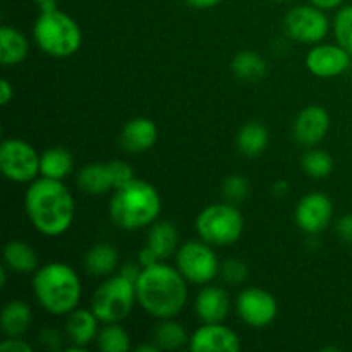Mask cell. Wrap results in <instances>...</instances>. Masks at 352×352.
Instances as JSON below:
<instances>
[{"label":"cell","mask_w":352,"mask_h":352,"mask_svg":"<svg viewBox=\"0 0 352 352\" xmlns=\"http://www.w3.org/2000/svg\"><path fill=\"white\" fill-rule=\"evenodd\" d=\"M24 210L31 226L47 237H58L71 229L76 215L72 192L57 179H34L24 195Z\"/></svg>","instance_id":"1"},{"label":"cell","mask_w":352,"mask_h":352,"mask_svg":"<svg viewBox=\"0 0 352 352\" xmlns=\"http://www.w3.org/2000/svg\"><path fill=\"white\" fill-rule=\"evenodd\" d=\"M138 305L157 320L175 318L188 302V280L177 267L158 261L141 268L136 280Z\"/></svg>","instance_id":"2"},{"label":"cell","mask_w":352,"mask_h":352,"mask_svg":"<svg viewBox=\"0 0 352 352\" xmlns=\"http://www.w3.org/2000/svg\"><path fill=\"white\" fill-rule=\"evenodd\" d=\"M33 294L38 305L47 313L54 316H67L81 301V278L67 263L52 261L34 272Z\"/></svg>","instance_id":"3"},{"label":"cell","mask_w":352,"mask_h":352,"mask_svg":"<svg viewBox=\"0 0 352 352\" xmlns=\"http://www.w3.org/2000/svg\"><path fill=\"white\" fill-rule=\"evenodd\" d=\"M162 213V198L153 184L134 179L116 189L109 203V215L119 229L133 232L153 226Z\"/></svg>","instance_id":"4"},{"label":"cell","mask_w":352,"mask_h":352,"mask_svg":"<svg viewBox=\"0 0 352 352\" xmlns=\"http://www.w3.org/2000/svg\"><path fill=\"white\" fill-rule=\"evenodd\" d=\"M33 38L43 54L55 58L72 57L82 45L78 21L58 7L40 10L33 24Z\"/></svg>","instance_id":"5"},{"label":"cell","mask_w":352,"mask_h":352,"mask_svg":"<svg viewBox=\"0 0 352 352\" xmlns=\"http://www.w3.org/2000/svg\"><path fill=\"white\" fill-rule=\"evenodd\" d=\"M195 226L199 239L217 248H229L243 236L244 217L234 203H213L198 213Z\"/></svg>","instance_id":"6"},{"label":"cell","mask_w":352,"mask_h":352,"mask_svg":"<svg viewBox=\"0 0 352 352\" xmlns=\"http://www.w3.org/2000/svg\"><path fill=\"white\" fill-rule=\"evenodd\" d=\"M136 302V282L117 274L95 289L89 308L102 323H120L131 315Z\"/></svg>","instance_id":"7"},{"label":"cell","mask_w":352,"mask_h":352,"mask_svg":"<svg viewBox=\"0 0 352 352\" xmlns=\"http://www.w3.org/2000/svg\"><path fill=\"white\" fill-rule=\"evenodd\" d=\"M220 265L212 244L203 239L188 241L175 253V267L189 284H210L220 275Z\"/></svg>","instance_id":"8"},{"label":"cell","mask_w":352,"mask_h":352,"mask_svg":"<svg viewBox=\"0 0 352 352\" xmlns=\"http://www.w3.org/2000/svg\"><path fill=\"white\" fill-rule=\"evenodd\" d=\"M41 155L34 146L19 138H7L0 144V170L16 184H28L40 175Z\"/></svg>","instance_id":"9"},{"label":"cell","mask_w":352,"mask_h":352,"mask_svg":"<svg viewBox=\"0 0 352 352\" xmlns=\"http://www.w3.org/2000/svg\"><path fill=\"white\" fill-rule=\"evenodd\" d=\"M284 30L291 40L305 45L322 43L330 31V19L325 10L313 6H296L285 14Z\"/></svg>","instance_id":"10"},{"label":"cell","mask_w":352,"mask_h":352,"mask_svg":"<svg viewBox=\"0 0 352 352\" xmlns=\"http://www.w3.org/2000/svg\"><path fill=\"white\" fill-rule=\"evenodd\" d=\"M237 316L251 329H267L278 315V302L272 292L261 287H246L236 299Z\"/></svg>","instance_id":"11"},{"label":"cell","mask_w":352,"mask_h":352,"mask_svg":"<svg viewBox=\"0 0 352 352\" xmlns=\"http://www.w3.org/2000/svg\"><path fill=\"white\" fill-rule=\"evenodd\" d=\"M333 219V203L325 192H308L299 199L294 210L296 226L308 236L325 232Z\"/></svg>","instance_id":"12"},{"label":"cell","mask_w":352,"mask_h":352,"mask_svg":"<svg viewBox=\"0 0 352 352\" xmlns=\"http://www.w3.org/2000/svg\"><path fill=\"white\" fill-rule=\"evenodd\" d=\"M352 55L339 43H316L306 54V67L313 76L332 79L351 67Z\"/></svg>","instance_id":"13"},{"label":"cell","mask_w":352,"mask_h":352,"mask_svg":"<svg viewBox=\"0 0 352 352\" xmlns=\"http://www.w3.org/2000/svg\"><path fill=\"white\" fill-rule=\"evenodd\" d=\"M239 336L222 323H203L189 337L188 349L192 352H239Z\"/></svg>","instance_id":"14"},{"label":"cell","mask_w":352,"mask_h":352,"mask_svg":"<svg viewBox=\"0 0 352 352\" xmlns=\"http://www.w3.org/2000/svg\"><path fill=\"white\" fill-rule=\"evenodd\" d=\"M332 119L329 110L320 105H309L298 113L292 126L296 143L305 148H313L322 143L329 134Z\"/></svg>","instance_id":"15"},{"label":"cell","mask_w":352,"mask_h":352,"mask_svg":"<svg viewBox=\"0 0 352 352\" xmlns=\"http://www.w3.org/2000/svg\"><path fill=\"white\" fill-rule=\"evenodd\" d=\"M100 320L93 309L76 308L65 316V336H67L69 351H86V347L95 342L100 332Z\"/></svg>","instance_id":"16"},{"label":"cell","mask_w":352,"mask_h":352,"mask_svg":"<svg viewBox=\"0 0 352 352\" xmlns=\"http://www.w3.org/2000/svg\"><path fill=\"white\" fill-rule=\"evenodd\" d=\"M195 311L201 323H222L230 311V296L219 285H205L196 296Z\"/></svg>","instance_id":"17"},{"label":"cell","mask_w":352,"mask_h":352,"mask_svg":"<svg viewBox=\"0 0 352 352\" xmlns=\"http://www.w3.org/2000/svg\"><path fill=\"white\" fill-rule=\"evenodd\" d=\"M158 140L157 124L148 117H134L120 131V146L129 153H143L151 150Z\"/></svg>","instance_id":"18"},{"label":"cell","mask_w":352,"mask_h":352,"mask_svg":"<svg viewBox=\"0 0 352 352\" xmlns=\"http://www.w3.org/2000/svg\"><path fill=\"white\" fill-rule=\"evenodd\" d=\"M33 322V311L30 305L21 299L7 302L0 313V330L6 337H23Z\"/></svg>","instance_id":"19"},{"label":"cell","mask_w":352,"mask_h":352,"mask_svg":"<svg viewBox=\"0 0 352 352\" xmlns=\"http://www.w3.org/2000/svg\"><path fill=\"white\" fill-rule=\"evenodd\" d=\"M30 54V41L26 34L14 26L3 24L0 28V62L6 67L19 65Z\"/></svg>","instance_id":"20"},{"label":"cell","mask_w":352,"mask_h":352,"mask_svg":"<svg viewBox=\"0 0 352 352\" xmlns=\"http://www.w3.org/2000/svg\"><path fill=\"white\" fill-rule=\"evenodd\" d=\"M3 265L12 274L28 275L34 274L40 268L38 254L33 248L24 241H9L3 248Z\"/></svg>","instance_id":"21"},{"label":"cell","mask_w":352,"mask_h":352,"mask_svg":"<svg viewBox=\"0 0 352 352\" xmlns=\"http://www.w3.org/2000/svg\"><path fill=\"white\" fill-rule=\"evenodd\" d=\"M146 246L153 250V253L160 258L162 261L167 258L175 256L179 250V230L168 220L155 222L150 226L146 237Z\"/></svg>","instance_id":"22"},{"label":"cell","mask_w":352,"mask_h":352,"mask_svg":"<svg viewBox=\"0 0 352 352\" xmlns=\"http://www.w3.org/2000/svg\"><path fill=\"white\" fill-rule=\"evenodd\" d=\"M117 267H119V253L112 244H95L89 248L85 256L86 274L91 277H110Z\"/></svg>","instance_id":"23"},{"label":"cell","mask_w":352,"mask_h":352,"mask_svg":"<svg viewBox=\"0 0 352 352\" xmlns=\"http://www.w3.org/2000/svg\"><path fill=\"white\" fill-rule=\"evenodd\" d=\"M76 186L82 192L91 196L105 195L113 191L112 177H110L109 165L107 164H88L76 174Z\"/></svg>","instance_id":"24"},{"label":"cell","mask_w":352,"mask_h":352,"mask_svg":"<svg viewBox=\"0 0 352 352\" xmlns=\"http://www.w3.org/2000/svg\"><path fill=\"white\" fill-rule=\"evenodd\" d=\"M268 143H270V134L267 126L258 120L246 122L237 131L236 146L244 157H258L267 150Z\"/></svg>","instance_id":"25"},{"label":"cell","mask_w":352,"mask_h":352,"mask_svg":"<svg viewBox=\"0 0 352 352\" xmlns=\"http://www.w3.org/2000/svg\"><path fill=\"white\" fill-rule=\"evenodd\" d=\"M188 332L181 323L175 322L174 318L158 320L157 327L151 333V340L157 344L160 351H179L189 344Z\"/></svg>","instance_id":"26"},{"label":"cell","mask_w":352,"mask_h":352,"mask_svg":"<svg viewBox=\"0 0 352 352\" xmlns=\"http://www.w3.org/2000/svg\"><path fill=\"white\" fill-rule=\"evenodd\" d=\"M74 167L72 155L62 146H52L41 153L40 160V175L48 179L64 181Z\"/></svg>","instance_id":"27"},{"label":"cell","mask_w":352,"mask_h":352,"mask_svg":"<svg viewBox=\"0 0 352 352\" xmlns=\"http://www.w3.org/2000/svg\"><path fill=\"white\" fill-rule=\"evenodd\" d=\"M267 62L253 50H243L232 58V72L246 82H258L267 76Z\"/></svg>","instance_id":"28"},{"label":"cell","mask_w":352,"mask_h":352,"mask_svg":"<svg viewBox=\"0 0 352 352\" xmlns=\"http://www.w3.org/2000/svg\"><path fill=\"white\" fill-rule=\"evenodd\" d=\"M96 346L102 352H127L131 349V337L119 323H105L96 337Z\"/></svg>","instance_id":"29"},{"label":"cell","mask_w":352,"mask_h":352,"mask_svg":"<svg viewBox=\"0 0 352 352\" xmlns=\"http://www.w3.org/2000/svg\"><path fill=\"white\" fill-rule=\"evenodd\" d=\"M301 167L309 177L325 179L333 172V157L320 148H308L301 157Z\"/></svg>","instance_id":"30"},{"label":"cell","mask_w":352,"mask_h":352,"mask_svg":"<svg viewBox=\"0 0 352 352\" xmlns=\"http://www.w3.org/2000/svg\"><path fill=\"white\" fill-rule=\"evenodd\" d=\"M332 30L337 43L352 55V3L339 7L333 17Z\"/></svg>","instance_id":"31"},{"label":"cell","mask_w":352,"mask_h":352,"mask_svg":"<svg viewBox=\"0 0 352 352\" xmlns=\"http://www.w3.org/2000/svg\"><path fill=\"white\" fill-rule=\"evenodd\" d=\"M222 195L226 201L237 205V203L244 201L250 195V181L239 174L229 175L222 184Z\"/></svg>","instance_id":"32"},{"label":"cell","mask_w":352,"mask_h":352,"mask_svg":"<svg viewBox=\"0 0 352 352\" xmlns=\"http://www.w3.org/2000/svg\"><path fill=\"white\" fill-rule=\"evenodd\" d=\"M220 277L229 285H241L250 277V268L243 260L229 258L220 265Z\"/></svg>","instance_id":"33"},{"label":"cell","mask_w":352,"mask_h":352,"mask_svg":"<svg viewBox=\"0 0 352 352\" xmlns=\"http://www.w3.org/2000/svg\"><path fill=\"white\" fill-rule=\"evenodd\" d=\"M109 165V170H110V177H112V186H113V191L122 186L129 184L131 181H134V170L129 164L122 160H110L107 162Z\"/></svg>","instance_id":"34"},{"label":"cell","mask_w":352,"mask_h":352,"mask_svg":"<svg viewBox=\"0 0 352 352\" xmlns=\"http://www.w3.org/2000/svg\"><path fill=\"white\" fill-rule=\"evenodd\" d=\"M0 351L3 352H33V346L23 337H6L0 342Z\"/></svg>","instance_id":"35"},{"label":"cell","mask_w":352,"mask_h":352,"mask_svg":"<svg viewBox=\"0 0 352 352\" xmlns=\"http://www.w3.org/2000/svg\"><path fill=\"white\" fill-rule=\"evenodd\" d=\"M336 230L337 236L340 237V241L352 244V213H346V215H342L337 220Z\"/></svg>","instance_id":"36"},{"label":"cell","mask_w":352,"mask_h":352,"mask_svg":"<svg viewBox=\"0 0 352 352\" xmlns=\"http://www.w3.org/2000/svg\"><path fill=\"white\" fill-rule=\"evenodd\" d=\"M158 261H162L160 258L157 256V254L153 253V250L148 246H144L143 250L140 251V254H138V263L141 265V267H151V265L158 263Z\"/></svg>","instance_id":"37"},{"label":"cell","mask_w":352,"mask_h":352,"mask_svg":"<svg viewBox=\"0 0 352 352\" xmlns=\"http://www.w3.org/2000/svg\"><path fill=\"white\" fill-rule=\"evenodd\" d=\"M12 100H14V86L10 85L9 79L3 78L2 82H0V103H2L3 107H7Z\"/></svg>","instance_id":"38"},{"label":"cell","mask_w":352,"mask_h":352,"mask_svg":"<svg viewBox=\"0 0 352 352\" xmlns=\"http://www.w3.org/2000/svg\"><path fill=\"white\" fill-rule=\"evenodd\" d=\"M58 340H60V336H58L55 330H43V332L40 333V342L43 344V346L50 347V349H57Z\"/></svg>","instance_id":"39"},{"label":"cell","mask_w":352,"mask_h":352,"mask_svg":"<svg viewBox=\"0 0 352 352\" xmlns=\"http://www.w3.org/2000/svg\"><path fill=\"white\" fill-rule=\"evenodd\" d=\"M313 6L320 7L323 10H332V9H339V7L344 6V0H309Z\"/></svg>","instance_id":"40"},{"label":"cell","mask_w":352,"mask_h":352,"mask_svg":"<svg viewBox=\"0 0 352 352\" xmlns=\"http://www.w3.org/2000/svg\"><path fill=\"white\" fill-rule=\"evenodd\" d=\"M195 9H212V7L219 6L222 0H186Z\"/></svg>","instance_id":"41"},{"label":"cell","mask_w":352,"mask_h":352,"mask_svg":"<svg viewBox=\"0 0 352 352\" xmlns=\"http://www.w3.org/2000/svg\"><path fill=\"white\" fill-rule=\"evenodd\" d=\"M272 192H274L277 198H284V196L289 192V182L284 181V179L274 182V186H272Z\"/></svg>","instance_id":"42"},{"label":"cell","mask_w":352,"mask_h":352,"mask_svg":"<svg viewBox=\"0 0 352 352\" xmlns=\"http://www.w3.org/2000/svg\"><path fill=\"white\" fill-rule=\"evenodd\" d=\"M33 2L36 3L40 10H48V9H55L58 0H33Z\"/></svg>","instance_id":"43"},{"label":"cell","mask_w":352,"mask_h":352,"mask_svg":"<svg viewBox=\"0 0 352 352\" xmlns=\"http://www.w3.org/2000/svg\"><path fill=\"white\" fill-rule=\"evenodd\" d=\"M7 270H9V268H7L6 265L0 268V285H2V287H6L7 284Z\"/></svg>","instance_id":"44"},{"label":"cell","mask_w":352,"mask_h":352,"mask_svg":"<svg viewBox=\"0 0 352 352\" xmlns=\"http://www.w3.org/2000/svg\"><path fill=\"white\" fill-rule=\"evenodd\" d=\"M274 2H280L282 3V2H289V0H274Z\"/></svg>","instance_id":"45"}]
</instances>
